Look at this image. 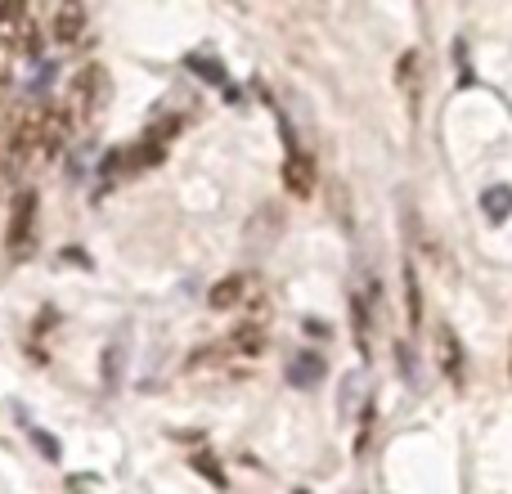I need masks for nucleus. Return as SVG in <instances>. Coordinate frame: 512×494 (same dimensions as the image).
Returning <instances> with one entry per match:
<instances>
[{"mask_svg": "<svg viewBox=\"0 0 512 494\" xmlns=\"http://www.w3.org/2000/svg\"><path fill=\"white\" fill-rule=\"evenodd\" d=\"M508 373H512V360H508Z\"/></svg>", "mask_w": 512, "mask_h": 494, "instance_id": "13", "label": "nucleus"}, {"mask_svg": "<svg viewBox=\"0 0 512 494\" xmlns=\"http://www.w3.org/2000/svg\"><path fill=\"white\" fill-rule=\"evenodd\" d=\"M283 180H288V194L310 198V194H315V162H310L306 153L292 149L288 162H283Z\"/></svg>", "mask_w": 512, "mask_h": 494, "instance_id": "4", "label": "nucleus"}, {"mask_svg": "<svg viewBox=\"0 0 512 494\" xmlns=\"http://www.w3.org/2000/svg\"><path fill=\"white\" fill-rule=\"evenodd\" d=\"M81 32H86V9H81V5H63L59 14H54V41L72 45Z\"/></svg>", "mask_w": 512, "mask_h": 494, "instance_id": "6", "label": "nucleus"}, {"mask_svg": "<svg viewBox=\"0 0 512 494\" xmlns=\"http://www.w3.org/2000/svg\"><path fill=\"white\" fill-rule=\"evenodd\" d=\"M319 373H324V364L306 355V364H297V369H292V382H310V378H319Z\"/></svg>", "mask_w": 512, "mask_h": 494, "instance_id": "10", "label": "nucleus"}, {"mask_svg": "<svg viewBox=\"0 0 512 494\" xmlns=\"http://www.w3.org/2000/svg\"><path fill=\"white\" fill-rule=\"evenodd\" d=\"M436 355H441V369L450 373V382H463V346L454 342L450 328H441V333H436Z\"/></svg>", "mask_w": 512, "mask_h": 494, "instance_id": "7", "label": "nucleus"}, {"mask_svg": "<svg viewBox=\"0 0 512 494\" xmlns=\"http://www.w3.org/2000/svg\"><path fill=\"white\" fill-rule=\"evenodd\" d=\"M5 95H9V86H5V81H0V104H5Z\"/></svg>", "mask_w": 512, "mask_h": 494, "instance_id": "12", "label": "nucleus"}, {"mask_svg": "<svg viewBox=\"0 0 512 494\" xmlns=\"http://www.w3.org/2000/svg\"><path fill=\"white\" fill-rule=\"evenodd\" d=\"M486 212L495 216V221H504V212H512V194H508V189H490V194H486Z\"/></svg>", "mask_w": 512, "mask_h": 494, "instance_id": "8", "label": "nucleus"}, {"mask_svg": "<svg viewBox=\"0 0 512 494\" xmlns=\"http://www.w3.org/2000/svg\"><path fill=\"white\" fill-rule=\"evenodd\" d=\"M405 288H409V319H423V301H418V283H414V270H405Z\"/></svg>", "mask_w": 512, "mask_h": 494, "instance_id": "9", "label": "nucleus"}, {"mask_svg": "<svg viewBox=\"0 0 512 494\" xmlns=\"http://www.w3.org/2000/svg\"><path fill=\"white\" fill-rule=\"evenodd\" d=\"M68 113L54 104H36L23 122L14 126V162L18 167H45L68 140Z\"/></svg>", "mask_w": 512, "mask_h": 494, "instance_id": "1", "label": "nucleus"}, {"mask_svg": "<svg viewBox=\"0 0 512 494\" xmlns=\"http://www.w3.org/2000/svg\"><path fill=\"white\" fill-rule=\"evenodd\" d=\"M248 292H252L248 279H243V274H230V279H221L212 292H207V306L212 310H234V306L248 301Z\"/></svg>", "mask_w": 512, "mask_h": 494, "instance_id": "5", "label": "nucleus"}, {"mask_svg": "<svg viewBox=\"0 0 512 494\" xmlns=\"http://www.w3.org/2000/svg\"><path fill=\"white\" fill-rule=\"evenodd\" d=\"M36 207H41V198H36V189H18V194H14V203H9L5 252L14 256V261H23V256L32 252V239H36Z\"/></svg>", "mask_w": 512, "mask_h": 494, "instance_id": "3", "label": "nucleus"}, {"mask_svg": "<svg viewBox=\"0 0 512 494\" xmlns=\"http://www.w3.org/2000/svg\"><path fill=\"white\" fill-rule=\"evenodd\" d=\"M9 54H14V50H9L5 36H0V81H5V72H9Z\"/></svg>", "mask_w": 512, "mask_h": 494, "instance_id": "11", "label": "nucleus"}, {"mask_svg": "<svg viewBox=\"0 0 512 494\" xmlns=\"http://www.w3.org/2000/svg\"><path fill=\"white\" fill-rule=\"evenodd\" d=\"M104 104H108L104 68H81L77 77H72V86H68V104H63L68 122H90V117L104 113Z\"/></svg>", "mask_w": 512, "mask_h": 494, "instance_id": "2", "label": "nucleus"}]
</instances>
